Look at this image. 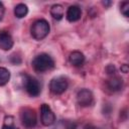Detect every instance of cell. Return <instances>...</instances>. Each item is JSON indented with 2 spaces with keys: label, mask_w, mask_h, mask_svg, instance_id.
<instances>
[{
  "label": "cell",
  "mask_w": 129,
  "mask_h": 129,
  "mask_svg": "<svg viewBox=\"0 0 129 129\" xmlns=\"http://www.w3.org/2000/svg\"><path fill=\"white\" fill-rule=\"evenodd\" d=\"M33 69L37 73H44L54 67V60L47 53H40L36 55L31 62Z\"/></svg>",
  "instance_id": "cell-1"
},
{
  "label": "cell",
  "mask_w": 129,
  "mask_h": 129,
  "mask_svg": "<svg viewBox=\"0 0 129 129\" xmlns=\"http://www.w3.org/2000/svg\"><path fill=\"white\" fill-rule=\"evenodd\" d=\"M49 30V23L45 19H37L30 27V34L35 40H42L48 35Z\"/></svg>",
  "instance_id": "cell-2"
},
{
  "label": "cell",
  "mask_w": 129,
  "mask_h": 129,
  "mask_svg": "<svg viewBox=\"0 0 129 129\" xmlns=\"http://www.w3.org/2000/svg\"><path fill=\"white\" fill-rule=\"evenodd\" d=\"M23 86L26 93L31 97H37L41 92V85L39 82L29 75H23Z\"/></svg>",
  "instance_id": "cell-3"
},
{
  "label": "cell",
  "mask_w": 129,
  "mask_h": 129,
  "mask_svg": "<svg viewBox=\"0 0 129 129\" xmlns=\"http://www.w3.org/2000/svg\"><path fill=\"white\" fill-rule=\"evenodd\" d=\"M20 119H21L22 125L28 129L34 128L37 124L36 113L31 108H27V107L23 108L20 112Z\"/></svg>",
  "instance_id": "cell-4"
},
{
  "label": "cell",
  "mask_w": 129,
  "mask_h": 129,
  "mask_svg": "<svg viewBox=\"0 0 129 129\" xmlns=\"http://www.w3.org/2000/svg\"><path fill=\"white\" fill-rule=\"evenodd\" d=\"M68 87H69L68 80H67V78H64L62 76H58V77L51 79V81L49 83V90L51 93H53L55 95H60V94L64 93L67 91Z\"/></svg>",
  "instance_id": "cell-5"
},
{
  "label": "cell",
  "mask_w": 129,
  "mask_h": 129,
  "mask_svg": "<svg viewBox=\"0 0 129 129\" xmlns=\"http://www.w3.org/2000/svg\"><path fill=\"white\" fill-rule=\"evenodd\" d=\"M40 121L43 126H51L55 122V115L47 104L40 106Z\"/></svg>",
  "instance_id": "cell-6"
},
{
  "label": "cell",
  "mask_w": 129,
  "mask_h": 129,
  "mask_svg": "<svg viewBox=\"0 0 129 129\" xmlns=\"http://www.w3.org/2000/svg\"><path fill=\"white\" fill-rule=\"evenodd\" d=\"M77 102L82 107H89L94 102L93 93L89 89H82L77 94Z\"/></svg>",
  "instance_id": "cell-7"
},
{
  "label": "cell",
  "mask_w": 129,
  "mask_h": 129,
  "mask_svg": "<svg viewBox=\"0 0 129 129\" xmlns=\"http://www.w3.org/2000/svg\"><path fill=\"white\" fill-rule=\"evenodd\" d=\"M13 38L8 31L0 32V49L10 50L13 47Z\"/></svg>",
  "instance_id": "cell-8"
},
{
  "label": "cell",
  "mask_w": 129,
  "mask_h": 129,
  "mask_svg": "<svg viewBox=\"0 0 129 129\" xmlns=\"http://www.w3.org/2000/svg\"><path fill=\"white\" fill-rule=\"evenodd\" d=\"M82 16V10L79 6L77 5H71L66 13V17L68 19V21L70 22H76L78 20L81 19Z\"/></svg>",
  "instance_id": "cell-9"
},
{
  "label": "cell",
  "mask_w": 129,
  "mask_h": 129,
  "mask_svg": "<svg viewBox=\"0 0 129 129\" xmlns=\"http://www.w3.org/2000/svg\"><path fill=\"white\" fill-rule=\"evenodd\" d=\"M123 79L117 76H112L107 81V88L112 92H119L123 88Z\"/></svg>",
  "instance_id": "cell-10"
},
{
  "label": "cell",
  "mask_w": 129,
  "mask_h": 129,
  "mask_svg": "<svg viewBox=\"0 0 129 129\" xmlns=\"http://www.w3.org/2000/svg\"><path fill=\"white\" fill-rule=\"evenodd\" d=\"M69 60L74 67H82L85 62V55L79 50H74L69 55Z\"/></svg>",
  "instance_id": "cell-11"
},
{
  "label": "cell",
  "mask_w": 129,
  "mask_h": 129,
  "mask_svg": "<svg viewBox=\"0 0 129 129\" xmlns=\"http://www.w3.org/2000/svg\"><path fill=\"white\" fill-rule=\"evenodd\" d=\"M49 12H50V15L56 20H60L64 16V9L60 4H53L50 7Z\"/></svg>",
  "instance_id": "cell-12"
},
{
  "label": "cell",
  "mask_w": 129,
  "mask_h": 129,
  "mask_svg": "<svg viewBox=\"0 0 129 129\" xmlns=\"http://www.w3.org/2000/svg\"><path fill=\"white\" fill-rule=\"evenodd\" d=\"M28 13V7L24 3H19L14 8V15L17 18H23Z\"/></svg>",
  "instance_id": "cell-13"
},
{
  "label": "cell",
  "mask_w": 129,
  "mask_h": 129,
  "mask_svg": "<svg viewBox=\"0 0 129 129\" xmlns=\"http://www.w3.org/2000/svg\"><path fill=\"white\" fill-rule=\"evenodd\" d=\"M10 72L3 67H0V86H5L10 80Z\"/></svg>",
  "instance_id": "cell-14"
},
{
  "label": "cell",
  "mask_w": 129,
  "mask_h": 129,
  "mask_svg": "<svg viewBox=\"0 0 129 129\" xmlns=\"http://www.w3.org/2000/svg\"><path fill=\"white\" fill-rule=\"evenodd\" d=\"M77 123L73 121H68V120H60L57 125L54 127V129H76Z\"/></svg>",
  "instance_id": "cell-15"
},
{
  "label": "cell",
  "mask_w": 129,
  "mask_h": 129,
  "mask_svg": "<svg viewBox=\"0 0 129 129\" xmlns=\"http://www.w3.org/2000/svg\"><path fill=\"white\" fill-rule=\"evenodd\" d=\"M2 129H18L14 124V118L12 116H5Z\"/></svg>",
  "instance_id": "cell-16"
},
{
  "label": "cell",
  "mask_w": 129,
  "mask_h": 129,
  "mask_svg": "<svg viewBox=\"0 0 129 129\" xmlns=\"http://www.w3.org/2000/svg\"><path fill=\"white\" fill-rule=\"evenodd\" d=\"M120 11H121V13L125 17H128L129 16V2L128 1H124V2L121 3V5H120Z\"/></svg>",
  "instance_id": "cell-17"
},
{
  "label": "cell",
  "mask_w": 129,
  "mask_h": 129,
  "mask_svg": "<svg viewBox=\"0 0 129 129\" xmlns=\"http://www.w3.org/2000/svg\"><path fill=\"white\" fill-rule=\"evenodd\" d=\"M106 73H107L108 75L113 76V75L116 73V68H115V66H114V64H108V66L106 67Z\"/></svg>",
  "instance_id": "cell-18"
},
{
  "label": "cell",
  "mask_w": 129,
  "mask_h": 129,
  "mask_svg": "<svg viewBox=\"0 0 129 129\" xmlns=\"http://www.w3.org/2000/svg\"><path fill=\"white\" fill-rule=\"evenodd\" d=\"M4 13H5V7H4L3 3L0 2V21L2 20V18L4 16Z\"/></svg>",
  "instance_id": "cell-19"
},
{
  "label": "cell",
  "mask_w": 129,
  "mask_h": 129,
  "mask_svg": "<svg viewBox=\"0 0 129 129\" xmlns=\"http://www.w3.org/2000/svg\"><path fill=\"white\" fill-rule=\"evenodd\" d=\"M128 71H129L128 64L124 63V64H122V66H121V72H122V73H124V74H127V73H128Z\"/></svg>",
  "instance_id": "cell-20"
},
{
  "label": "cell",
  "mask_w": 129,
  "mask_h": 129,
  "mask_svg": "<svg viewBox=\"0 0 129 129\" xmlns=\"http://www.w3.org/2000/svg\"><path fill=\"white\" fill-rule=\"evenodd\" d=\"M102 4H103L105 7H109V6L112 4V2H111V1H103Z\"/></svg>",
  "instance_id": "cell-21"
}]
</instances>
